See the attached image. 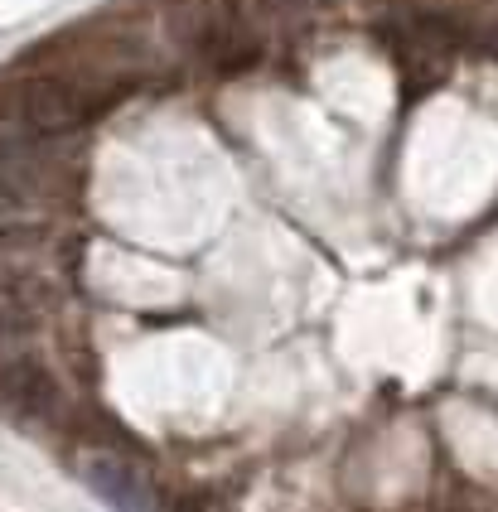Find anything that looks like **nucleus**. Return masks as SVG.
<instances>
[{
	"label": "nucleus",
	"mask_w": 498,
	"mask_h": 512,
	"mask_svg": "<svg viewBox=\"0 0 498 512\" xmlns=\"http://www.w3.org/2000/svg\"><path fill=\"white\" fill-rule=\"evenodd\" d=\"M184 39L218 73H242V68L257 63V34L242 25L233 0H194V5H184Z\"/></svg>",
	"instance_id": "nucleus-1"
},
{
	"label": "nucleus",
	"mask_w": 498,
	"mask_h": 512,
	"mask_svg": "<svg viewBox=\"0 0 498 512\" xmlns=\"http://www.w3.org/2000/svg\"><path fill=\"white\" fill-rule=\"evenodd\" d=\"M10 112L34 136H68L92 116V102L63 78H25L10 87Z\"/></svg>",
	"instance_id": "nucleus-2"
},
{
	"label": "nucleus",
	"mask_w": 498,
	"mask_h": 512,
	"mask_svg": "<svg viewBox=\"0 0 498 512\" xmlns=\"http://www.w3.org/2000/svg\"><path fill=\"white\" fill-rule=\"evenodd\" d=\"M0 401L20 421H44L59 411V382L39 358H15L0 368Z\"/></svg>",
	"instance_id": "nucleus-3"
},
{
	"label": "nucleus",
	"mask_w": 498,
	"mask_h": 512,
	"mask_svg": "<svg viewBox=\"0 0 498 512\" xmlns=\"http://www.w3.org/2000/svg\"><path fill=\"white\" fill-rule=\"evenodd\" d=\"M83 479H88L92 493H102L112 508H150L146 479H141L121 455H88Z\"/></svg>",
	"instance_id": "nucleus-4"
},
{
	"label": "nucleus",
	"mask_w": 498,
	"mask_h": 512,
	"mask_svg": "<svg viewBox=\"0 0 498 512\" xmlns=\"http://www.w3.org/2000/svg\"><path fill=\"white\" fill-rule=\"evenodd\" d=\"M34 324H39V310L30 295L15 285H0V334H30Z\"/></svg>",
	"instance_id": "nucleus-5"
}]
</instances>
